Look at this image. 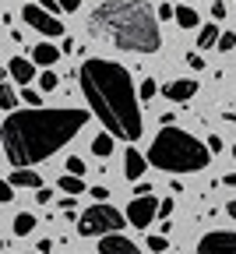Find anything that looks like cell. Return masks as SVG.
<instances>
[{
  "label": "cell",
  "instance_id": "6da1fadb",
  "mask_svg": "<svg viewBox=\"0 0 236 254\" xmlns=\"http://www.w3.org/2000/svg\"><path fill=\"white\" fill-rule=\"evenodd\" d=\"M92 110H18L4 120L0 138H4V155L14 170H32L36 163L50 159L71 141L88 124Z\"/></svg>",
  "mask_w": 236,
  "mask_h": 254
},
{
  "label": "cell",
  "instance_id": "7a4b0ae2",
  "mask_svg": "<svg viewBox=\"0 0 236 254\" xmlns=\"http://www.w3.org/2000/svg\"><path fill=\"white\" fill-rule=\"evenodd\" d=\"M78 85L85 92L92 117L103 120L106 134H113L120 141L141 138L145 120H141V106H138V92H134V81L123 64L92 57L78 67Z\"/></svg>",
  "mask_w": 236,
  "mask_h": 254
},
{
  "label": "cell",
  "instance_id": "3957f363",
  "mask_svg": "<svg viewBox=\"0 0 236 254\" xmlns=\"http://www.w3.org/2000/svg\"><path fill=\"white\" fill-rule=\"evenodd\" d=\"M88 36L127 53H155L162 46L159 14L145 0H103L88 14Z\"/></svg>",
  "mask_w": 236,
  "mask_h": 254
},
{
  "label": "cell",
  "instance_id": "277c9868",
  "mask_svg": "<svg viewBox=\"0 0 236 254\" xmlns=\"http://www.w3.org/2000/svg\"><path fill=\"white\" fill-rule=\"evenodd\" d=\"M148 163L155 170L166 173H201L205 166H212V152L205 141H197L194 134L180 131V127H162L159 138H152L148 148Z\"/></svg>",
  "mask_w": 236,
  "mask_h": 254
},
{
  "label": "cell",
  "instance_id": "5b68a950",
  "mask_svg": "<svg viewBox=\"0 0 236 254\" xmlns=\"http://www.w3.org/2000/svg\"><path fill=\"white\" fill-rule=\"evenodd\" d=\"M123 226H130V222H127V215L117 212L113 205H92V208H85L81 219H78V233H81V237H99V240L120 233Z\"/></svg>",
  "mask_w": 236,
  "mask_h": 254
},
{
  "label": "cell",
  "instance_id": "8992f818",
  "mask_svg": "<svg viewBox=\"0 0 236 254\" xmlns=\"http://www.w3.org/2000/svg\"><path fill=\"white\" fill-rule=\"evenodd\" d=\"M21 18H25L28 28H36L39 36H46V39H60V36H63V21H60L57 14L43 11L39 4H25V7H21Z\"/></svg>",
  "mask_w": 236,
  "mask_h": 254
},
{
  "label": "cell",
  "instance_id": "52a82bcc",
  "mask_svg": "<svg viewBox=\"0 0 236 254\" xmlns=\"http://www.w3.org/2000/svg\"><path fill=\"white\" fill-rule=\"evenodd\" d=\"M159 205H162V201H155L152 194H148V198H130V205H127L123 215H127V222H130L134 230H145V226H152V222H155Z\"/></svg>",
  "mask_w": 236,
  "mask_h": 254
},
{
  "label": "cell",
  "instance_id": "ba28073f",
  "mask_svg": "<svg viewBox=\"0 0 236 254\" xmlns=\"http://www.w3.org/2000/svg\"><path fill=\"white\" fill-rule=\"evenodd\" d=\"M197 254H236V233L229 230H212L197 240Z\"/></svg>",
  "mask_w": 236,
  "mask_h": 254
},
{
  "label": "cell",
  "instance_id": "9c48e42d",
  "mask_svg": "<svg viewBox=\"0 0 236 254\" xmlns=\"http://www.w3.org/2000/svg\"><path fill=\"white\" fill-rule=\"evenodd\" d=\"M7 78L11 81H21L28 88V81H39V67L32 64V57H11L7 60Z\"/></svg>",
  "mask_w": 236,
  "mask_h": 254
},
{
  "label": "cell",
  "instance_id": "30bf717a",
  "mask_svg": "<svg viewBox=\"0 0 236 254\" xmlns=\"http://www.w3.org/2000/svg\"><path fill=\"white\" fill-rule=\"evenodd\" d=\"M148 166H152V163H148V155H141L134 145H127V152H123V177L138 184V180L145 177V170H148Z\"/></svg>",
  "mask_w": 236,
  "mask_h": 254
},
{
  "label": "cell",
  "instance_id": "8fae6325",
  "mask_svg": "<svg viewBox=\"0 0 236 254\" xmlns=\"http://www.w3.org/2000/svg\"><path fill=\"white\" fill-rule=\"evenodd\" d=\"M99 254H141V247L134 240H127L123 233H113V237L99 240Z\"/></svg>",
  "mask_w": 236,
  "mask_h": 254
},
{
  "label": "cell",
  "instance_id": "7c38bea8",
  "mask_svg": "<svg viewBox=\"0 0 236 254\" xmlns=\"http://www.w3.org/2000/svg\"><path fill=\"white\" fill-rule=\"evenodd\" d=\"M162 92H166V99H173V103H187L190 95L197 92V81H190V78H177V81H166Z\"/></svg>",
  "mask_w": 236,
  "mask_h": 254
},
{
  "label": "cell",
  "instance_id": "4fadbf2b",
  "mask_svg": "<svg viewBox=\"0 0 236 254\" xmlns=\"http://www.w3.org/2000/svg\"><path fill=\"white\" fill-rule=\"evenodd\" d=\"M28 57H32V64H36V67H53V64L60 60V50L53 46V43H39V46H32L28 50Z\"/></svg>",
  "mask_w": 236,
  "mask_h": 254
},
{
  "label": "cell",
  "instance_id": "5bb4252c",
  "mask_svg": "<svg viewBox=\"0 0 236 254\" xmlns=\"http://www.w3.org/2000/svg\"><path fill=\"white\" fill-rule=\"evenodd\" d=\"M7 184H11V187H32V190H43V177H39L36 170H11Z\"/></svg>",
  "mask_w": 236,
  "mask_h": 254
},
{
  "label": "cell",
  "instance_id": "9a60e30c",
  "mask_svg": "<svg viewBox=\"0 0 236 254\" xmlns=\"http://www.w3.org/2000/svg\"><path fill=\"white\" fill-rule=\"evenodd\" d=\"M219 39H222L219 25H201L197 28V50H212V46H219Z\"/></svg>",
  "mask_w": 236,
  "mask_h": 254
},
{
  "label": "cell",
  "instance_id": "2e32d148",
  "mask_svg": "<svg viewBox=\"0 0 236 254\" xmlns=\"http://www.w3.org/2000/svg\"><path fill=\"white\" fill-rule=\"evenodd\" d=\"M36 226H39V219L32 215V212H18V215H14V226H11V233H14V237H28Z\"/></svg>",
  "mask_w": 236,
  "mask_h": 254
},
{
  "label": "cell",
  "instance_id": "e0dca14e",
  "mask_svg": "<svg viewBox=\"0 0 236 254\" xmlns=\"http://www.w3.org/2000/svg\"><path fill=\"white\" fill-rule=\"evenodd\" d=\"M177 25L190 32V28H197V25H201V18H197V11H194L190 4H180V7H177Z\"/></svg>",
  "mask_w": 236,
  "mask_h": 254
},
{
  "label": "cell",
  "instance_id": "ac0fdd59",
  "mask_svg": "<svg viewBox=\"0 0 236 254\" xmlns=\"http://www.w3.org/2000/svg\"><path fill=\"white\" fill-rule=\"evenodd\" d=\"M113 141H117V138H113V134H106V131L99 134V138H92V155H99V159L113 155Z\"/></svg>",
  "mask_w": 236,
  "mask_h": 254
},
{
  "label": "cell",
  "instance_id": "d6986e66",
  "mask_svg": "<svg viewBox=\"0 0 236 254\" xmlns=\"http://www.w3.org/2000/svg\"><path fill=\"white\" fill-rule=\"evenodd\" d=\"M57 187L63 190L67 198H71V194H85V180H81V177H71V173L60 177V180H57Z\"/></svg>",
  "mask_w": 236,
  "mask_h": 254
},
{
  "label": "cell",
  "instance_id": "ffe728a7",
  "mask_svg": "<svg viewBox=\"0 0 236 254\" xmlns=\"http://www.w3.org/2000/svg\"><path fill=\"white\" fill-rule=\"evenodd\" d=\"M0 106L7 110V117H11V113H18V110H14V106H18V95H14L11 81H0Z\"/></svg>",
  "mask_w": 236,
  "mask_h": 254
},
{
  "label": "cell",
  "instance_id": "44dd1931",
  "mask_svg": "<svg viewBox=\"0 0 236 254\" xmlns=\"http://www.w3.org/2000/svg\"><path fill=\"white\" fill-rule=\"evenodd\" d=\"M21 99H25V106L43 110V92H39V88H25V92H21Z\"/></svg>",
  "mask_w": 236,
  "mask_h": 254
},
{
  "label": "cell",
  "instance_id": "7402d4cb",
  "mask_svg": "<svg viewBox=\"0 0 236 254\" xmlns=\"http://www.w3.org/2000/svg\"><path fill=\"white\" fill-rule=\"evenodd\" d=\"M155 95H159V81H155V78H145V81H141V103L155 99Z\"/></svg>",
  "mask_w": 236,
  "mask_h": 254
},
{
  "label": "cell",
  "instance_id": "603a6c76",
  "mask_svg": "<svg viewBox=\"0 0 236 254\" xmlns=\"http://www.w3.org/2000/svg\"><path fill=\"white\" fill-rule=\"evenodd\" d=\"M85 159L81 155H71V159H67V173H71V177H85Z\"/></svg>",
  "mask_w": 236,
  "mask_h": 254
},
{
  "label": "cell",
  "instance_id": "cb8c5ba5",
  "mask_svg": "<svg viewBox=\"0 0 236 254\" xmlns=\"http://www.w3.org/2000/svg\"><path fill=\"white\" fill-rule=\"evenodd\" d=\"M57 88V71H43L39 74V92L46 95V92H53Z\"/></svg>",
  "mask_w": 236,
  "mask_h": 254
},
{
  "label": "cell",
  "instance_id": "d4e9b609",
  "mask_svg": "<svg viewBox=\"0 0 236 254\" xmlns=\"http://www.w3.org/2000/svg\"><path fill=\"white\" fill-rule=\"evenodd\" d=\"M187 64H190L194 71H205V57H201V50H190L187 53Z\"/></svg>",
  "mask_w": 236,
  "mask_h": 254
},
{
  "label": "cell",
  "instance_id": "484cf974",
  "mask_svg": "<svg viewBox=\"0 0 236 254\" xmlns=\"http://www.w3.org/2000/svg\"><path fill=\"white\" fill-rule=\"evenodd\" d=\"M148 251H170V240H166V237H148Z\"/></svg>",
  "mask_w": 236,
  "mask_h": 254
},
{
  "label": "cell",
  "instance_id": "4316f807",
  "mask_svg": "<svg viewBox=\"0 0 236 254\" xmlns=\"http://www.w3.org/2000/svg\"><path fill=\"white\" fill-rule=\"evenodd\" d=\"M233 46H236V36H233V32H222V39H219V50H222V53H229Z\"/></svg>",
  "mask_w": 236,
  "mask_h": 254
},
{
  "label": "cell",
  "instance_id": "83f0119b",
  "mask_svg": "<svg viewBox=\"0 0 236 254\" xmlns=\"http://www.w3.org/2000/svg\"><path fill=\"white\" fill-rule=\"evenodd\" d=\"M0 201H4V205H11V201H14V187H11L7 180L0 184Z\"/></svg>",
  "mask_w": 236,
  "mask_h": 254
},
{
  "label": "cell",
  "instance_id": "f1b7e54d",
  "mask_svg": "<svg viewBox=\"0 0 236 254\" xmlns=\"http://www.w3.org/2000/svg\"><path fill=\"white\" fill-rule=\"evenodd\" d=\"M173 208H177V201H173V198H166V201L159 205V215H162L166 222H170V215H173Z\"/></svg>",
  "mask_w": 236,
  "mask_h": 254
},
{
  "label": "cell",
  "instance_id": "f546056e",
  "mask_svg": "<svg viewBox=\"0 0 236 254\" xmlns=\"http://www.w3.org/2000/svg\"><path fill=\"white\" fill-rule=\"evenodd\" d=\"M155 14H159L162 21H170V18L177 21V7H170V4H159V11H155Z\"/></svg>",
  "mask_w": 236,
  "mask_h": 254
},
{
  "label": "cell",
  "instance_id": "4dcf8cb0",
  "mask_svg": "<svg viewBox=\"0 0 236 254\" xmlns=\"http://www.w3.org/2000/svg\"><path fill=\"white\" fill-rule=\"evenodd\" d=\"M88 194L95 198V205H106V198H110V190H106V187H92Z\"/></svg>",
  "mask_w": 236,
  "mask_h": 254
},
{
  "label": "cell",
  "instance_id": "1f68e13d",
  "mask_svg": "<svg viewBox=\"0 0 236 254\" xmlns=\"http://www.w3.org/2000/svg\"><path fill=\"white\" fill-rule=\"evenodd\" d=\"M212 18H215V21L226 18V0H212Z\"/></svg>",
  "mask_w": 236,
  "mask_h": 254
},
{
  "label": "cell",
  "instance_id": "d6a6232c",
  "mask_svg": "<svg viewBox=\"0 0 236 254\" xmlns=\"http://www.w3.org/2000/svg\"><path fill=\"white\" fill-rule=\"evenodd\" d=\"M148 194H152V184L148 180H141L138 187H134V198H148Z\"/></svg>",
  "mask_w": 236,
  "mask_h": 254
},
{
  "label": "cell",
  "instance_id": "836d02e7",
  "mask_svg": "<svg viewBox=\"0 0 236 254\" xmlns=\"http://www.w3.org/2000/svg\"><path fill=\"white\" fill-rule=\"evenodd\" d=\"M205 145H208V152H212V155H215V152H222V138H219V134H208V141H205Z\"/></svg>",
  "mask_w": 236,
  "mask_h": 254
},
{
  "label": "cell",
  "instance_id": "e575fe53",
  "mask_svg": "<svg viewBox=\"0 0 236 254\" xmlns=\"http://www.w3.org/2000/svg\"><path fill=\"white\" fill-rule=\"evenodd\" d=\"M36 201H39V205H50V201H53V190H50V187L36 190Z\"/></svg>",
  "mask_w": 236,
  "mask_h": 254
},
{
  "label": "cell",
  "instance_id": "d590c367",
  "mask_svg": "<svg viewBox=\"0 0 236 254\" xmlns=\"http://www.w3.org/2000/svg\"><path fill=\"white\" fill-rule=\"evenodd\" d=\"M39 7H43V11H50V14H57V11H63V7L57 4V0H39Z\"/></svg>",
  "mask_w": 236,
  "mask_h": 254
},
{
  "label": "cell",
  "instance_id": "8d00e7d4",
  "mask_svg": "<svg viewBox=\"0 0 236 254\" xmlns=\"http://www.w3.org/2000/svg\"><path fill=\"white\" fill-rule=\"evenodd\" d=\"M57 4H60L63 11H78V7H81V0H57Z\"/></svg>",
  "mask_w": 236,
  "mask_h": 254
},
{
  "label": "cell",
  "instance_id": "74e56055",
  "mask_svg": "<svg viewBox=\"0 0 236 254\" xmlns=\"http://www.w3.org/2000/svg\"><path fill=\"white\" fill-rule=\"evenodd\" d=\"M173 120H177V113H173V110H170V113H162V117H159V124H162V127H173Z\"/></svg>",
  "mask_w": 236,
  "mask_h": 254
},
{
  "label": "cell",
  "instance_id": "f35d334b",
  "mask_svg": "<svg viewBox=\"0 0 236 254\" xmlns=\"http://www.w3.org/2000/svg\"><path fill=\"white\" fill-rule=\"evenodd\" d=\"M60 208L63 212H74V198H60Z\"/></svg>",
  "mask_w": 236,
  "mask_h": 254
},
{
  "label": "cell",
  "instance_id": "ab89813d",
  "mask_svg": "<svg viewBox=\"0 0 236 254\" xmlns=\"http://www.w3.org/2000/svg\"><path fill=\"white\" fill-rule=\"evenodd\" d=\"M53 251V240H39V254H50Z\"/></svg>",
  "mask_w": 236,
  "mask_h": 254
},
{
  "label": "cell",
  "instance_id": "60d3db41",
  "mask_svg": "<svg viewBox=\"0 0 236 254\" xmlns=\"http://www.w3.org/2000/svg\"><path fill=\"white\" fill-rule=\"evenodd\" d=\"M226 187H236V173H226V180H222Z\"/></svg>",
  "mask_w": 236,
  "mask_h": 254
},
{
  "label": "cell",
  "instance_id": "b9f144b4",
  "mask_svg": "<svg viewBox=\"0 0 236 254\" xmlns=\"http://www.w3.org/2000/svg\"><path fill=\"white\" fill-rule=\"evenodd\" d=\"M226 212H229V215H233V219H236V198H233V201H229V205H226Z\"/></svg>",
  "mask_w": 236,
  "mask_h": 254
},
{
  "label": "cell",
  "instance_id": "7bdbcfd3",
  "mask_svg": "<svg viewBox=\"0 0 236 254\" xmlns=\"http://www.w3.org/2000/svg\"><path fill=\"white\" fill-rule=\"evenodd\" d=\"M233 159H236V145H233Z\"/></svg>",
  "mask_w": 236,
  "mask_h": 254
}]
</instances>
